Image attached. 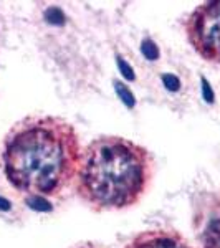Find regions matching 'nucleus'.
Returning a JSON list of instances; mask_svg holds the SVG:
<instances>
[{
  "instance_id": "f257e3e1",
  "label": "nucleus",
  "mask_w": 220,
  "mask_h": 248,
  "mask_svg": "<svg viewBox=\"0 0 220 248\" xmlns=\"http://www.w3.org/2000/svg\"><path fill=\"white\" fill-rule=\"evenodd\" d=\"M81 144L70 123L53 116L27 118L5 136L3 170L15 189L53 197L77 179Z\"/></svg>"
},
{
  "instance_id": "f03ea898",
  "label": "nucleus",
  "mask_w": 220,
  "mask_h": 248,
  "mask_svg": "<svg viewBox=\"0 0 220 248\" xmlns=\"http://www.w3.org/2000/svg\"><path fill=\"white\" fill-rule=\"evenodd\" d=\"M153 174L154 161L149 151L129 139L103 136L83 151L77 190L94 210L126 209L139 202Z\"/></svg>"
},
{
  "instance_id": "7ed1b4c3",
  "label": "nucleus",
  "mask_w": 220,
  "mask_h": 248,
  "mask_svg": "<svg viewBox=\"0 0 220 248\" xmlns=\"http://www.w3.org/2000/svg\"><path fill=\"white\" fill-rule=\"evenodd\" d=\"M186 33L199 55L220 65V0L205 2L189 15Z\"/></svg>"
},
{
  "instance_id": "20e7f679",
  "label": "nucleus",
  "mask_w": 220,
  "mask_h": 248,
  "mask_svg": "<svg viewBox=\"0 0 220 248\" xmlns=\"http://www.w3.org/2000/svg\"><path fill=\"white\" fill-rule=\"evenodd\" d=\"M125 248H192L181 233L174 230H147L136 235Z\"/></svg>"
},
{
  "instance_id": "39448f33",
  "label": "nucleus",
  "mask_w": 220,
  "mask_h": 248,
  "mask_svg": "<svg viewBox=\"0 0 220 248\" xmlns=\"http://www.w3.org/2000/svg\"><path fill=\"white\" fill-rule=\"evenodd\" d=\"M202 248H220V207L212 212L201 233Z\"/></svg>"
},
{
  "instance_id": "423d86ee",
  "label": "nucleus",
  "mask_w": 220,
  "mask_h": 248,
  "mask_svg": "<svg viewBox=\"0 0 220 248\" xmlns=\"http://www.w3.org/2000/svg\"><path fill=\"white\" fill-rule=\"evenodd\" d=\"M116 93H118L119 98L125 101L126 106H129V108L134 106V96H133V93H131V90H127L123 83H116Z\"/></svg>"
},
{
  "instance_id": "0eeeda50",
  "label": "nucleus",
  "mask_w": 220,
  "mask_h": 248,
  "mask_svg": "<svg viewBox=\"0 0 220 248\" xmlns=\"http://www.w3.org/2000/svg\"><path fill=\"white\" fill-rule=\"evenodd\" d=\"M142 53H144V57H146L147 60H157L159 57V50H157V46L154 45L151 40H146V42L142 43Z\"/></svg>"
},
{
  "instance_id": "6e6552de",
  "label": "nucleus",
  "mask_w": 220,
  "mask_h": 248,
  "mask_svg": "<svg viewBox=\"0 0 220 248\" xmlns=\"http://www.w3.org/2000/svg\"><path fill=\"white\" fill-rule=\"evenodd\" d=\"M118 65H119V70H121V73L125 75V78H127V79H134V71H133V68L127 65L126 62H123L121 58H118Z\"/></svg>"
},
{
  "instance_id": "1a4fd4ad",
  "label": "nucleus",
  "mask_w": 220,
  "mask_h": 248,
  "mask_svg": "<svg viewBox=\"0 0 220 248\" xmlns=\"http://www.w3.org/2000/svg\"><path fill=\"white\" fill-rule=\"evenodd\" d=\"M73 248H101L98 245H91V243H85V245H78V247H73Z\"/></svg>"
}]
</instances>
